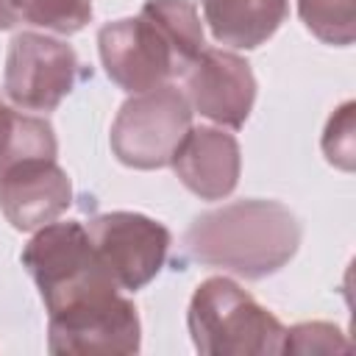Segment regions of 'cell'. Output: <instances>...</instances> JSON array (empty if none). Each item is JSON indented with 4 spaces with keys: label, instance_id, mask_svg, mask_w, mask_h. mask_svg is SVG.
<instances>
[{
    "label": "cell",
    "instance_id": "e0dca14e",
    "mask_svg": "<svg viewBox=\"0 0 356 356\" xmlns=\"http://www.w3.org/2000/svg\"><path fill=\"white\" fill-rule=\"evenodd\" d=\"M353 108H356L353 100L342 103V106L331 114V120H328V125H325V131H323V153H325L328 164H334V167H339V170H345V172H350L353 164H356Z\"/></svg>",
    "mask_w": 356,
    "mask_h": 356
},
{
    "label": "cell",
    "instance_id": "7a4b0ae2",
    "mask_svg": "<svg viewBox=\"0 0 356 356\" xmlns=\"http://www.w3.org/2000/svg\"><path fill=\"white\" fill-rule=\"evenodd\" d=\"M186 325L206 356H267L281 353L284 345L281 320L225 275L195 286Z\"/></svg>",
    "mask_w": 356,
    "mask_h": 356
},
{
    "label": "cell",
    "instance_id": "8992f818",
    "mask_svg": "<svg viewBox=\"0 0 356 356\" xmlns=\"http://www.w3.org/2000/svg\"><path fill=\"white\" fill-rule=\"evenodd\" d=\"M97 50L106 75L131 95L164 86L186 70L164 28L142 11L106 22L97 31Z\"/></svg>",
    "mask_w": 356,
    "mask_h": 356
},
{
    "label": "cell",
    "instance_id": "6da1fadb",
    "mask_svg": "<svg viewBox=\"0 0 356 356\" xmlns=\"http://www.w3.org/2000/svg\"><path fill=\"white\" fill-rule=\"evenodd\" d=\"M300 220L278 200H234L209 209L189 225L186 253L203 264L248 281L278 273L300 248Z\"/></svg>",
    "mask_w": 356,
    "mask_h": 356
},
{
    "label": "cell",
    "instance_id": "4fadbf2b",
    "mask_svg": "<svg viewBox=\"0 0 356 356\" xmlns=\"http://www.w3.org/2000/svg\"><path fill=\"white\" fill-rule=\"evenodd\" d=\"M58 142L44 117L8 108L0 100V172L28 159H56Z\"/></svg>",
    "mask_w": 356,
    "mask_h": 356
},
{
    "label": "cell",
    "instance_id": "2e32d148",
    "mask_svg": "<svg viewBox=\"0 0 356 356\" xmlns=\"http://www.w3.org/2000/svg\"><path fill=\"white\" fill-rule=\"evenodd\" d=\"M350 342L334 323H298L284 328L281 353H348Z\"/></svg>",
    "mask_w": 356,
    "mask_h": 356
},
{
    "label": "cell",
    "instance_id": "30bf717a",
    "mask_svg": "<svg viewBox=\"0 0 356 356\" xmlns=\"http://www.w3.org/2000/svg\"><path fill=\"white\" fill-rule=\"evenodd\" d=\"M72 203V184L56 159H28L0 172V211L17 231L58 220Z\"/></svg>",
    "mask_w": 356,
    "mask_h": 356
},
{
    "label": "cell",
    "instance_id": "3957f363",
    "mask_svg": "<svg viewBox=\"0 0 356 356\" xmlns=\"http://www.w3.org/2000/svg\"><path fill=\"white\" fill-rule=\"evenodd\" d=\"M192 128V106L172 86H156L128 97L111 122V150L120 164L134 170L167 167L175 147Z\"/></svg>",
    "mask_w": 356,
    "mask_h": 356
},
{
    "label": "cell",
    "instance_id": "ba28073f",
    "mask_svg": "<svg viewBox=\"0 0 356 356\" xmlns=\"http://www.w3.org/2000/svg\"><path fill=\"white\" fill-rule=\"evenodd\" d=\"M89 239L120 289L136 292L147 286L167 261L170 231L164 222L139 211L95 214L86 225Z\"/></svg>",
    "mask_w": 356,
    "mask_h": 356
},
{
    "label": "cell",
    "instance_id": "9c48e42d",
    "mask_svg": "<svg viewBox=\"0 0 356 356\" xmlns=\"http://www.w3.org/2000/svg\"><path fill=\"white\" fill-rule=\"evenodd\" d=\"M184 95L200 117L222 125L242 128L256 103V78L250 64L222 47H203L186 67Z\"/></svg>",
    "mask_w": 356,
    "mask_h": 356
},
{
    "label": "cell",
    "instance_id": "9a60e30c",
    "mask_svg": "<svg viewBox=\"0 0 356 356\" xmlns=\"http://www.w3.org/2000/svg\"><path fill=\"white\" fill-rule=\"evenodd\" d=\"M19 19L53 31V33H78L92 19V0H11Z\"/></svg>",
    "mask_w": 356,
    "mask_h": 356
},
{
    "label": "cell",
    "instance_id": "ac0fdd59",
    "mask_svg": "<svg viewBox=\"0 0 356 356\" xmlns=\"http://www.w3.org/2000/svg\"><path fill=\"white\" fill-rule=\"evenodd\" d=\"M17 19H19V17H17V11H14V3H11V0H0V31L14 28Z\"/></svg>",
    "mask_w": 356,
    "mask_h": 356
},
{
    "label": "cell",
    "instance_id": "8fae6325",
    "mask_svg": "<svg viewBox=\"0 0 356 356\" xmlns=\"http://www.w3.org/2000/svg\"><path fill=\"white\" fill-rule=\"evenodd\" d=\"M181 184L200 200H222L239 184L242 153L234 134L211 125L189 128L170 159Z\"/></svg>",
    "mask_w": 356,
    "mask_h": 356
},
{
    "label": "cell",
    "instance_id": "5bb4252c",
    "mask_svg": "<svg viewBox=\"0 0 356 356\" xmlns=\"http://www.w3.org/2000/svg\"><path fill=\"white\" fill-rule=\"evenodd\" d=\"M298 14L325 44L348 47L356 39V0H298Z\"/></svg>",
    "mask_w": 356,
    "mask_h": 356
},
{
    "label": "cell",
    "instance_id": "5b68a950",
    "mask_svg": "<svg viewBox=\"0 0 356 356\" xmlns=\"http://www.w3.org/2000/svg\"><path fill=\"white\" fill-rule=\"evenodd\" d=\"M22 267L39 286L44 309H56L78 292L92 286L117 284L103 267L89 231L78 220L47 222L36 228L31 242L22 248Z\"/></svg>",
    "mask_w": 356,
    "mask_h": 356
},
{
    "label": "cell",
    "instance_id": "52a82bcc",
    "mask_svg": "<svg viewBox=\"0 0 356 356\" xmlns=\"http://www.w3.org/2000/svg\"><path fill=\"white\" fill-rule=\"evenodd\" d=\"M75 50L53 36L22 31L11 39L3 72L6 97L25 111H53L78 83Z\"/></svg>",
    "mask_w": 356,
    "mask_h": 356
},
{
    "label": "cell",
    "instance_id": "7c38bea8",
    "mask_svg": "<svg viewBox=\"0 0 356 356\" xmlns=\"http://www.w3.org/2000/svg\"><path fill=\"white\" fill-rule=\"evenodd\" d=\"M289 0H203V19L211 36L236 50L264 44L286 19Z\"/></svg>",
    "mask_w": 356,
    "mask_h": 356
},
{
    "label": "cell",
    "instance_id": "277c9868",
    "mask_svg": "<svg viewBox=\"0 0 356 356\" xmlns=\"http://www.w3.org/2000/svg\"><path fill=\"white\" fill-rule=\"evenodd\" d=\"M139 345L142 323L120 286L83 292L47 312L50 353H136Z\"/></svg>",
    "mask_w": 356,
    "mask_h": 356
}]
</instances>
